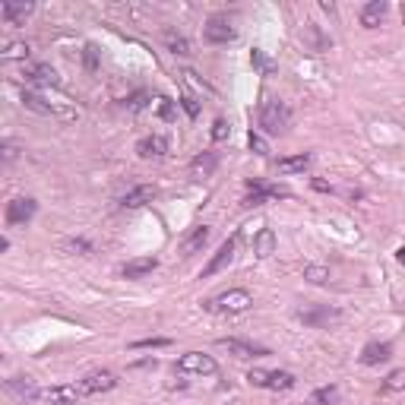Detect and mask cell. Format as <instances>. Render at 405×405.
<instances>
[{
    "label": "cell",
    "mask_w": 405,
    "mask_h": 405,
    "mask_svg": "<svg viewBox=\"0 0 405 405\" xmlns=\"http://www.w3.org/2000/svg\"><path fill=\"white\" fill-rule=\"evenodd\" d=\"M202 308L209 310V314H244V310L254 308V298L244 288H232V292H222L216 298H209Z\"/></svg>",
    "instance_id": "6da1fadb"
},
{
    "label": "cell",
    "mask_w": 405,
    "mask_h": 405,
    "mask_svg": "<svg viewBox=\"0 0 405 405\" xmlns=\"http://www.w3.org/2000/svg\"><path fill=\"white\" fill-rule=\"evenodd\" d=\"M288 124H292V111H288L285 102H266L260 111V127L266 133H285Z\"/></svg>",
    "instance_id": "7a4b0ae2"
},
{
    "label": "cell",
    "mask_w": 405,
    "mask_h": 405,
    "mask_svg": "<svg viewBox=\"0 0 405 405\" xmlns=\"http://www.w3.org/2000/svg\"><path fill=\"white\" fill-rule=\"evenodd\" d=\"M247 380L254 383V386H266V390H294V374H288V370H250Z\"/></svg>",
    "instance_id": "3957f363"
},
{
    "label": "cell",
    "mask_w": 405,
    "mask_h": 405,
    "mask_svg": "<svg viewBox=\"0 0 405 405\" xmlns=\"http://www.w3.org/2000/svg\"><path fill=\"white\" fill-rule=\"evenodd\" d=\"M202 38H206L209 45H228V41L238 38V26H234V19H228V16H212L209 23H206V29H202Z\"/></svg>",
    "instance_id": "277c9868"
},
{
    "label": "cell",
    "mask_w": 405,
    "mask_h": 405,
    "mask_svg": "<svg viewBox=\"0 0 405 405\" xmlns=\"http://www.w3.org/2000/svg\"><path fill=\"white\" fill-rule=\"evenodd\" d=\"M178 370L180 374L209 377V374H216V358H212V355H202V352H187L178 358Z\"/></svg>",
    "instance_id": "5b68a950"
},
{
    "label": "cell",
    "mask_w": 405,
    "mask_h": 405,
    "mask_svg": "<svg viewBox=\"0 0 405 405\" xmlns=\"http://www.w3.org/2000/svg\"><path fill=\"white\" fill-rule=\"evenodd\" d=\"M38 202L32 196H16V200L7 202V225H29L35 218Z\"/></svg>",
    "instance_id": "8992f818"
},
{
    "label": "cell",
    "mask_w": 405,
    "mask_h": 405,
    "mask_svg": "<svg viewBox=\"0 0 405 405\" xmlns=\"http://www.w3.org/2000/svg\"><path fill=\"white\" fill-rule=\"evenodd\" d=\"M23 105L29 108V111H38V114H51V117H76V111H70V108H57L51 105V102H45V98L38 95V92H23Z\"/></svg>",
    "instance_id": "52a82bcc"
},
{
    "label": "cell",
    "mask_w": 405,
    "mask_h": 405,
    "mask_svg": "<svg viewBox=\"0 0 405 405\" xmlns=\"http://www.w3.org/2000/svg\"><path fill=\"white\" fill-rule=\"evenodd\" d=\"M23 76L29 79L32 86H35V89H57V86H60L57 73H54L48 64H32V67L23 70Z\"/></svg>",
    "instance_id": "ba28073f"
},
{
    "label": "cell",
    "mask_w": 405,
    "mask_h": 405,
    "mask_svg": "<svg viewBox=\"0 0 405 405\" xmlns=\"http://www.w3.org/2000/svg\"><path fill=\"white\" fill-rule=\"evenodd\" d=\"M117 386V377L111 374V370H95V374H89L83 383H79V393H86V396H95V393H108Z\"/></svg>",
    "instance_id": "9c48e42d"
},
{
    "label": "cell",
    "mask_w": 405,
    "mask_h": 405,
    "mask_svg": "<svg viewBox=\"0 0 405 405\" xmlns=\"http://www.w3.org/2000/svg\"><path fill=\"white\" fill-rule=\"evenodd\" d=\"M209 238H212V228L209 225H196L194 232L187 234V238L180 241V256H194V254H200L206 244H209Z\"/></svg>",
    "instance_id": "30bf717a"
},
{
    "label": "cell",
    "mask_w": 405,
    "mask_h": 405,
    "mask_svg": "<svg viewBox=\"0 0 405 405\" xmlns=\"http://www.w3.org/2000/svg\"><path fill=\"white\" fill-rule=\"evenodd\" d=\"M234 247H238V238H228L222 247L216 250V256L209 260V266L202 270V276H216V272H222L225 266H232V260H234Z\"/></svg>",
    "instance_id": "8fae6325"
},
{
    "label": "cell",
    "mask_w": 405,
    "mask_h": 405,
    "mask_svg": "<svg viewBox=\"0 0 405 405\" xmlns=\"http://www.w3.org/2000/svg\"><path fill=\"white\" fill-rule=\"evenodd\" d=\"M386 13H390V3H386V0H370V3H364V10H361V26H364V29H377V26L386 19Z\"/></svg>",
    "instance_id": "7c38bea8"
},
{
    "label": "cell",
    "mask_w": 405,
    "mask_h": 405,
    "mask_svg": "<svg viewBox=\"0 0 405 405\" xmlns=\"http://www.w3.org/2000/svg\"><path fill=\"white\" fill-rule=\"evenodd\" d=\"M298 320L308 323V326H330V323L339 320V314L336 310H330V308H301Z\"/></svg>",
    "instance_id": "4fadbf2b"
},
{
    "label": "cell",
    "mask_w": 405,
    "mask_h": 405,
    "mask_svg": "<svg viewBox=\"0 0 405 405\" xmlns=\"http://www.w3.org/2000/svg\"><path fill=\"white\" fill-rule=\"evenodd\" d=\"M136 152H140V158H162L168 152V140L162 133L143 136V140L136 143Z\"/></svg>",
    "instance_id": "5bb4252c"
},
{
    "label": "cell",
    "mask_w": 405,
    "mask_h": 405,
    "mask_svg": "<svg viewBox=\"0 0 405 405\" xmlns=\"http://www.w3.org/2000/svg\"><path fill=\"white\" fill-rule=\"evenodd\" d=\"M156 200V187H149V184H140V187L127 190V194L120 196V206L124 209H140V206H146V202Z\"/></svg>",
    "instance_id": "9a60e30c"
},
{
    "label": "cell",
    "mask_w": 405,
    "mask_h": 405,
    "mask_svg": "<svg viewBox=\"0 0 405 405\" xmlns=\"http://www.w3.org/2000/svg\"><path fill=\"white\" fill-rule=\"evenodd\" d=\"M218 346H222V348H228V352H232L234 358H263V355H270L266 348L250 346V342H241V339H222Z\"/></svg>",
    "instance_id": "2e32d148"
},
{
    "label": "cell",
    "mask_w": 405,
    "mask_h": 405,
    "mask_svg": "<svg viewBox=\"0 0 405 405\" xmlns=\"http://www.w3.org/2000/svg\"><path fill=\"white\" fill-rule=\"evenodd\" d=\"M7 390L13 393L16 399H23V402L38 399V386H35V380H29V377H13V380H7Z\"/></svg>",
    "instance_id": "e0dca14e"
},
{
    "label": "cell",
    "mask_w": 405,
    "mask_h": 405,
    "mask_svg": "<svg viewBox=\"0 0 405 405\" xmlns=\"http://www.w3.org/2000/svg\"><path fill=\"white\" fill-rule=\"evenodd\" d=\"M282 196H288L285 190H279V187H263V184H254V194H250V196H244V206H263V202L282 200Z\"/></svg>",
    "instance_id": "ac0fdd59"
},
{
    "label": "cell",
    "mask_w": 405,
    "mask_h": 405,
    "mask_svg": "<svg viewBox=\"0 0 405 405\" xmlns=\"http://www.w3.org/2000/svg\"><path fill=\"white\" fill-rule=\"evenodd\" d=\"M393 355V346L390 342H370V346H364V352H361V364H380V361H390Z\"/></svg>",
    "instance_id": "d6986e66"
},
{
    "label": "cell",
    "mask_w": 405,
    "mask_h": 405,
    "mask_svg": "<svg viewBox=\"0 0 405 405\" xmlns=\"http://www.w3.org/2000/svg\"><path fill=\"white\" fill-rule=\"evenodd\" d=\"M32 10H35V3H3V7H0V16H3L7 26H19Z\"/></svg>",
    "instance_id": "ffe728a7"
},
{
    "label": "cell",
    "mask_w": 405,
    "mask_h": 405,
    "mask_svg": "<svg viewBox=\"0 0 405 405\" xmlns=\"http://www.w3.org/2000/svg\"><path fill=\"white\" fill-rule=\"evenodd\" d=\"M254 254L260 256V260H266V256L276 254V234L270 232V228H260L254 238Z\"/></svg>",
    "instance_id": "44dd1931"
},
{
    "label": "cell",
    "mask_w": 405,
    "mask_h": 405,
    "mask_svg": "<svg viewBox=\"0 0 405 405\" xmlns=\"http://www.w3.org/2000/svg\"><path fill=\"white\" fill-rule=\"evenodd\" d=\"M156 266H158L156 256H143V260H130L120 272H124V279H140V276H146V272H152Z\"/></svg>",
    "instance_id": "7402d4cb"
},
{
    "label": "cell",
    "mask_w": 405,
    "mask_h": 405,
    "mask_svg": "<svg viewBox=\"0 0 405 405\" xmlns=\"http://www.w3.org/2000/svg\"><path fill=\"white\" fill-rule=\"evenodd\" d=\"M216 152H202V156H196L194 162H190V171H194V178H206V174L216 171Z\"/></svg>",
    "instance_id": "603a6c76"
},
{
    "label": "cell",
    "mask_w": 405,
    "mask_h": 405,
    "mask_svg": "<svg viewBox=\"0 0 405 405\" xmlns=\"http://www.w3.org/2000/svg\"><path fill=\"white\" fill-rule=\"evenodd\" d=\"M308 168H310L308 152H301V156H292V158H282V162H279V171L282 174H298V171H308Z\"/></svg>",
    "instance_id": "cb8c5ba5"
},
{
    "label": "cell",
    "mask_w": 405,
    "mask_h": 405,
    "mask_svg": "<svg viewBox=\"0 0 405 405\" xmlns=\"http://www.w3.org/2000/svg\"><path fill=\"white\" fill-rule=\"evenodd\" d=\"M0 57L3 60H26L29 57V45H26V41H10V45L0 51Z\"/></svg>",
    "instance_id": "d4e9b609"
},
{
    "label": "cell",
    "mask_w": 405,
    "mask_h": 405,
    "mask_svg": "<svg viewBox=\"0 0 405 405\" xmlns=\"http://www.w3.org/2000/svg\"><path fill=\"white\" fill-rule=\"evenodd\" d=\"M165 45L171 48V54H180V57H184V54H190V41L184 35H178V32H168V35H165Z\"/></svg>",
    "instance_id": "484cf974"
},
{
    "label": "cell",
    "mask_w": 405,
    "mask_h": 405,
    "mask_svg": "<svg viewBox=\"0 0 405 405\" xmlns=\"http://www.w3.org/2000/svg\"><path fill=\"white\" fill-rule=\"evenodd\" d=\"M48 399H51L54 405H60V402H76V386H54V390L48 393Z\"/></svg>",
    "instance_id": "4316f807"
},
{
    "label": "cell",
    "mask_w": 405,
    "mask_h": 405,
    "mask_svg": "<svg viewBox=\"0 0 405 405\" xmlns=\"http://www.w3.org/2000/svg\"><path fill=\"white\" fill-rule=\"evenodd\" d=\"M402 386H405V368L393 370V374L383 380V390H386V393H396V390H402Z\"/></svg>",
    "instance_id": "83f0119b"
},
{
    "label": "cell",
    "mask_w": 405,
    "mask_h": 405,
    "mask_svg": "<svg viewBox=\"0 0 405 405\" xmlns=\"http://www.w3.org/2000/svg\"><path fill=\"white\" fill-rule=\"evenodd\" d=\"M336 399H339V390H336V386H323V390L314 393V402H317V405H330V402H336Z\"/></svg>",
    "instance_id": "f1b7e54d"
},
{
    "label": "cell",
    "mask_w": 405,
    "mask_h": 405,
    "mask_svg": "<svg viewBox=\"0 0 405 405\" xmlns=\"http://www.w3.org/2000/svg\"><path fill=\"white\" fill-rule=\"evenodd\" d=\"M304 276H308L314 285H323V282L330 279V270H326V266H308V270H304Z\"/></svg>",
    "instance_id": "f546056e"
},
{
    "label": "cell",
    "mask_w": 405,
    "mask_h": 405,
    "mask_svg": "<svg viewBox=\"0 0 405 405\" xmlns=\"http://www.w3.org/2000/svg\"><path fill=\"white\" fill-rule=\"evenodd\" d=\"M228 133H232V127H228V120H222V117H218L216 124H212V140H216V143H222V140H228Z\"/></svg>",
    "instance_id": "4dcf8cb0"
},
{
    "label": "cell",
    "mask_w": 405,
    "mask_h": 405,
    "mask_svg": "<svg viewBox=\"0 0 405 405\" xmlns=\"http://www.w3.org/2000/svg\"><path fill=\"white\" fill-rule=\"evenodd\" d=\"M247 143H250V149H254L256 156H270V146H266V140H263L260 133H250Z\"/></svg>",
    "instance_id": "1f68e13d"
},
{
    "label": "cell",
    "mask_w": 405,
    "mask_h": 405,
    "mask_svg": "<svg viewBox=\"0 0 405 405\" xmlns=\"http://www.w3.org/2000/svg\"><path fill=\"white\" fill-rule=\"evenodd\" d=\"M180 105H184L187 117H196V114H200V105H196V98H194V95H180Z\"/></svg>",
    "instance_id": "d6a6232c"
},
{
    "label": "cell",
    "mask_w": 405,
    "mask_h": 405,
    "mask_svg": "<svg viewBox=\"0 0 405 405\" xmlns=\"http://www.w3.org/2000/svg\"><path fill=\"white\" fill-rule=\"evenodd\" d=\"M146 102H149V95H146V92H136V95L130 98V108H133V111H140V108H146Z\"/></svg>",
    "instance_id": "836d02e7"
},
{
    "label": "cell",
    "mask_w": 405,
    "mask_h": 405,
    "mask_svg": "<svg viewBox=\"0 0 405 405\" xmlns=\"http://www.w3.org/2000/svg\"><path fill=\"white\" fill-rule=\"evenodd\" d=\"M158 346H168V339H143V342H136L133 348H158Z\"/></svg>",
    "instance_id": "e575fe53"
},
{
    "label": "cell",
    "mask_w": 405,
    "mask_h": 405,
    "mask_svg": "<svg viewBox=\"0 0 405 405\" xmlns=\"http://www.w3.org/2000/svg\"><path fill=\"white\" fill-rule=\"evenodd\" d=\"M158 114H162L165 120H171V117H174V105L168 102V98H162V105H158Z\"/></svg>",
    "instance_id": "d590c367"
},
{
    "label": "cell",
    "mask_w": 405,
    "mask_h": 405,
    "mask_svg": "<svg viewBox=\"0 0 405 405\" xmlns=\"http://www.w3.org/2000/svg\"><path fill=\"white\" fill-rule=\"evenodd\" d=\"M86 67H89V70H95V48H86Z\"/></svg>",
    "instance_id": "8d00e7d4"
},
{
    "label": "cell",
    "mask_w": 405,
    "mask_h": 405,
    "mask_svg": "<svg viewBox=\"0 0 405 405\" xmlns=\"http://www.w3.org/2000/svg\"><path fill=\"white\" fill-rule=\"evenodd\" d=\"M67 250H89V244H86V241H67Z\"/></svg>",
    "instance_id": "74e56055"
},
{
    "label": "cell",
    "mask_w": 405,
    "mask_h": 405,
    "mask_svg": "<svg viewBox=\"0 0 405 405\" xmlns=\"http://www.w3.org/2000/svg\"><path fill=\"white\" fill-rule=\"evenodd\" d=\"M3 158H7V162H13V158H16V149H13V143H3Z\"/></svg>",
    "instance_id": "f35d334b"
},
{
    "label": "cell",
    "mask_w": 405,
    "mask_h": 405,
    "mask_svg": "<svg viewBox=\"0 0 405 405\" xmlns=\"http://www.w3.org/2000/svg\"><path fill=\"white\" fill-rule=\"evenodd\" d=\"M396 260H399V263H402V266H405V247H399V250H396Z\"/></svg>",
    "instance_id": "ab89813d"
},
{
    "label": "cell",
    "mask_w": 405,
    "mask_h": 405,
    "mask_svg": "<svg viewBox=\"0 0 405 405\" xmlns=\"http://www.w3.org/2000/svg\"><path fill=\"white\" fill-rule=\"evenodd\" d=\"M402 23H405V7H402Z\"/></svg>",
    "instance_id": "60d3db41"
},
{
    "label": "cell",
    "mask_w": 405,
    "mask_h": 405,
    "mask_svg": "<svg viewBox=\"0 0 405 405\" xmlns=\"http://www.w3.org/2000/svg\"><path fill=\"white\" fill-rule=\"evenodd\" d=\"M60 405H76V402H60Z\"/></svg>",
    "instance_id": "b9f144b4"
}]
</instances>
